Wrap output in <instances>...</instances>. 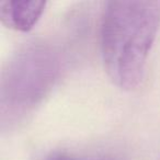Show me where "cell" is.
Segmentation results:
<instances>
[{
	"label": "cell",
	"instance_id": "cell-1",
	"mask_svg": "<svg viewBox=\"0 0 160 160\" xmlns=\"http://www.w3.org/2000/svg\"><path fill=\"white\" fill-rule=\"evenodd\" d=\"M160 27V1H110L101 27V51L109 77L118 87L140 85Z\"/></svg>",
	"mask_w": 160,
	"mask_h": 160
},
{
	"label": "cell",
	"instance_id": "cell-2",
	"mask_svg": "<svg viewBox=\"0 0 160 160\" xmlns=\"http://www.w3.org/2000/svg\"><path fill=\"white\" fill-rule=\"evenodd\" d=\"M45 7V1H6L0 5V19L8 28L27 32L36 24Z\"/></svg>",
	"mask_w": 160,
	"mask_h": 160
},
{
	"label": "cell",
	"instance_id": "cell-3",
	"mask_svg": "<svg viewBox=\"0 0 160 160\" xmlns=\"http://www.w3.org/2000/svg\"><path fill=\"white\" fill-rule=\"evenodd\" d=\"M55 160H76V159H72V158H69V157H59Z\"/></svg>",
	"mask_w": 160,
	"mask_h": 160
}]
</instances>
